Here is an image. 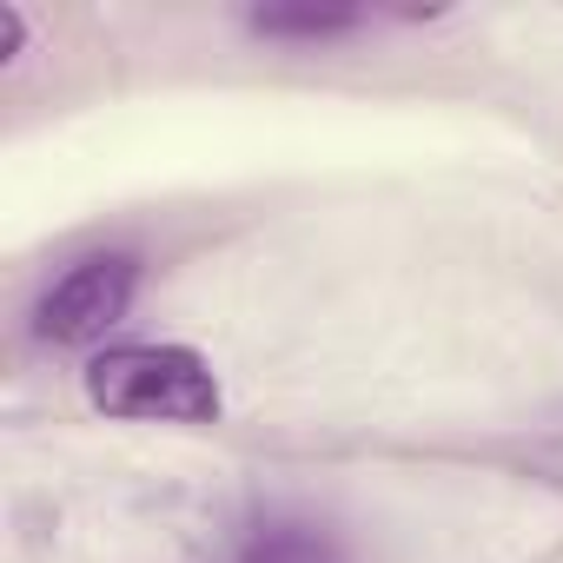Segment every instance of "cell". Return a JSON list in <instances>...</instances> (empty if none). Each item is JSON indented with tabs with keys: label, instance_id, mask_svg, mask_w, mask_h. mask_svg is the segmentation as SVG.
Segmentation results:
<instances>
[{
	"label": "cell",
	"instance_id": "6da1fadb",
	"mask_svg": "<svg viewBox=\"0 0 563 563\" xmlns=\"http://www.w3.org/2000/svg\"><path fill=\"white\" fill-rule=\"evenodd\" d=\"M87 398L107 418H153V424L219 418V378L192 345H107L87 365Z\"/></svg>",
	"mask_w": 563,
	"mask_h": 563
},
{
	"label": "cell",
	"instance_id": "7a4b0ae2",
	"mask_svg": "<svg viewBox=\"0 0 563 563\" xmlns=\"http://www.w3.org/2000/svg\"><path fill=\"white\" fill-rule=\"evenodd\" d=\"M133 286H140V265L126 252H93L47 286V299L34 312V332L47 345H100L126 319Z\"/></svg>",
	"mask_w": 563,
	"mask_h": 563
},
{
	"label": "cell",
	"instance_id": "3957f363",
	"mask_svg": "<svg viewBox=\"0 0 563 563\" xmlns=\"http://www.w3.org/2000/svg\"><path fill=\"white\" fill-rule=\"evenodd\" d=\"M239 563H339L332 537L319 523H292V517H278V523H258L239 550Z\"/></svg>",
	"mask_w": 563,
	"mask_h": 563
},
{
	"label": "cell",
	"instance_id": "277c9868",
	"mask_svg": "<svg viewBox=\"0 0 563 563\" xmlns=\"http://www.w3.org/2000/svg\"><path fill=\"white\" fill-rule=\"evenodd\" d=\"M252 27L278 34V41H325V34H352L358 14L352 8H258Z\"/></svg>",
	"mask_w": 563,
	"mask_h": 563
},
{
	"label": "cell",
	"instance_id": "5b68a950",
	"mask_svg": "<svg viewBox=\"0 0 563 563\" xmlns=\"http://www.w3.org/2000/svg\"><path fill=\"white\" fill-rule=\"evenodd\" d=\"M27 41V21H21V8H0V60H14V47Z\"/></svg>",
	"mask_w": 563,
	"mask_h": 563
}]
</instances>
